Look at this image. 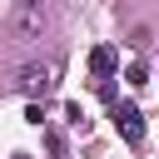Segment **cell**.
<instances>
[{"mask_svg": "<svg viewBox=\"0 0 159 159\" xmlns=\"http://www.w3.org/2000/svg\"><path fill=\"white\" fill-rule=\"evenodd\" d=\"M114 124H119V134H124L129 144H139V139H144V119H139V109H134V104H114Z\"/></svg>", "mask_w": 159, "mask_h": 159, "instance_id": "2", "label": "cell"}, {"mask_svg": "<svg viewBox=\"0 0 159 159\" xmlns=\"http://www.w3.org/2000/svg\"><path fill=\"white\" fill-rule=\"evenodd\" d=\"M89 70H94V75H114V70H119V55H114L109 45H99V50H89Z\"/></svg>", "mask_w": 159, "mask_h": 159, "instance_id": "4", "label": "cell"}, {"mask_svg": "<svg viewBox=\"0 0 159 159\" xmlns=\"http://www.w3.org/2000/svg\"><path fill=\"white\" fill-rule=\"evenodd\" d=\"M50 84H55V65H45V60H40V65H20V70H15V89H20V94H30V99H45V94H50Z\"/></svg>", "mask_w": 159, "mask_h": 159, "instance_id": "1", "label": "cell"}, {"mask_svg": "<svg viewBox=\"0 0 159 159\" xmlns=\"http://www.w3.org/2000/svg\"><path fill=\"white\" fill-rule=\"evenodd\" d=\"M124 80L139 89V84H149V70H144V65H129V70H124Z\"/></svg>", "mask_w": 159, "mask_h": 159, "instance_id": "5", "label": "cell"}, {"mask_svg": "<svg viewBox=\"0 0 159 159\" xmlns=\"http://www.w3.org/2000/svg\"><path fill=\"white\" fill-rule=\"evenodd\" d=\"M15 30H20L25 40H40V35H45V10H40V5H25L20 20H15Z\"/></svg>", "mask_w": 159, "mask_h": 159, "instance_id": "3", "label": "cell"}, {"mask_svg": "<svg viewBox=\"0 0 159 159\" xmlns=\"http://www.w3.org/2000/svg\"><path fill=\"white\" fill-rule=\"evenodd\" d=\"M25 5H40V0H25Z\"/></svg>", "mask_w": 159, "mask_h": 159, "instance_id": "6", "label": "cell"}]
</instances>
